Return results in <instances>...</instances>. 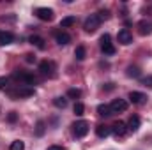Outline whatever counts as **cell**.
I'll return each instance as SVG.
<instances>
[{"label": "cell", "instance_id": "1", "mask_svg": "<svg viewBox=\"0 0 152 150\" xmlns=\"http://www.w3.org/2000/svg\"><path fill=\"white\" fill-rule=\"evenodd\" d=\"M39 71H41V74L48 76V78H55V71H57V66H55V62H51V60H42V62H39Z\"/></svg>", "mask_w": 152, "mask_h": 150}, {"label": "cell", "instance_id": "2", "mask_svg": "<svg viewBox=\"0 0 152 150\" xmlns=\"http://www.w3.org/2000/svg\"><path fill=\"white\" fill-rule=\"evenodd\" d=\"M71 127H73V134L76 138H85L88 134V122L87 120H78Z\"/></svg>", "mask_w": 152, "mask_h": 150}, {"label": "cell", "instance_id": "3", "mask_svg": "<svg viewBox=\"0 0 152 150\" xmlns=\"http://www.w3.org/2000/svg\"><path fill=\"white\" fill-rule=\"evenodd\" d=\"M99 42H101V51L104 53V55H115V46L112 44V37H110V34H103L101 39H99Z\"/></svg>", "mask_w": 152, "mask_h": 150}, {"label": "cell", "instance_id": "4", "mask_svg": "<svg viewBox=\"0 0 152 150\" xmlns=\"http://www.w3.org/2000/svg\"><path fill=\"white\" fill-rule=\"evenodd\" d=\"M99 25H101V20L97 18V14H90V16L85 20V25H83V28H85V32L92 34V32H96V30L99 28Z\"/></svg>", "mask_w": 152, "mask_h": 150}, {"label": "cell", "instance_id": "5", "mask_svg": "<svg viewBox=\"0 0 152 150\" xmlns=\"http://www.w3.org/2000/svg\"><path fill=\"white\" fill-rule=\"evenodd\" d=\"M36 16L42 21H51L53 20V9L50 7H37L36 9Z\"/></svg>", "mask_w": 152, "mask_h": 150}, {"label": "cell", "instance_id": "6", "mask_svg": "<svg viewBox=\"0 0 152 150\" xmlns=\"http://www.w3.org/2000/svg\"><path fill=\"white\" fill-rule=\"evenodd\" d=\"M14 79H21L25 85H32V87L37 83V78L30 73H14Z\"/></svg>", "mask_w": 152, "mask_h": 150}, {"label": "cell", "instance_id": "7", "mask_svg": "<svg viewBox=\"0 0 152 150\" xmlns=\"http://www.w3.org/2000/svg\"><path fill=\"white\" fill-rule=\"evenodd\" d=\"M117 39H118V42H120V44L127 46V44H131V42H133V34H131L127 28H122V30H118Z\"/></svg>", "mask_w": 152, "mask_h": 150}, {"label": "cell", "instance_id": "8", "mask_svg": "<svg viewBox=\"0 0 152 150\" xmlns=\"http://www.w3.org/2000/svg\"><path fill=\"white\" fill-rule=\"evenodd\" d=\"M138 32H140V36H151L152 34V21L151 20H142L138 23Z\"/></svg>", "mask_w": 152, "mask_h": 150}, {"label": "cell", "instance_id": "9", "mask_svg": "<svg viewBox=\"0 0 152 150\" xmlns=\"http://www.w3.org/2000/svg\"><path fill=\"white\" fill-rule=\"evenodd\" d=\"M110 108H112V113H124L127 110V101H124V99H115L113 103L110 104Z\"/></svg>", "mask_w": 152, "mask_h": 150}, {"label": "cell", "instance_id": "10", "mask_svg": "<svg viewBox=\"0 0 152 150\" xmlns=\"http://www.w3.org/2000/svg\"><path fill=\"white\" fill-rule=\"evenodd\" d=\"M129 101H131L133 104H143V103L147 101V95H145L143 92L133 90V92H129Z\"/></svg>", "mask_w": 152, "mask_h": 150}, {"label": "cell", "instance_id": "11", "mask_svg": "<svg viewBox=\"0 0 152 150\" xmlns=\"http://www.w3.org/2000/svg\"><path fill=\"white\" fill-rule=\"evenodd\" d=\"M140 124H142L140 117H138V115H133V117L129 118V122H127L126 125H127V131H129V133H136V131L140 129Z\"/></svg>", "mask_w": 152, "mask_h": 150}, {"label": "cell", "instance_id": "12", "mask_svg": "<svg viewBox=\"0 0 152 150\" xmlns=\"http://www.w3.org/2000/svg\"><path fill=\"white\" fill-rule=\"evenodd\" d=\"M55 41H57L58 46H67L71 42V36L67 32H57L55 34Z\"/></svg>", "mask_w": 152, "mask_h": 150}, {"label": "cell", "instance_id": "13", "mask_svg": "<svg viewBox=\"0 0 152 150\" xmlns=\"http://www.w3.org/2000/svg\"><path fill=\"white\" fill-rule=\"evenodd\" d=\"M112 131H113V134L117 136V138H118V136H124V134L127 133V125H126L124 122H120V120H118V122H115V124H113Z\"/></svg>", "mask_w": 152, "mask_h": 150}, {"label": "cell", "instance_id": "14", "mask_svg": "<svg viewBox=\"0 0 152 150\" xmlns=\"http://www.w3.org/2000/svg\"><path fill=\"white\" fill-rule=\"evenodd\" d=\"M14 41V36L11 32H5V30H0V46H7Z\"/></svg>", "mask_w": 152, "mask_h": 150}, {"label": "cell", "instance_id": "15", "mask_svg": "<svg viewBox=\"0 0 152 150\" xmlns=\"http://www.w3.org/2000/svg\"><path fill=\"white\" fill-rule=\"evenodd\" d=\"M110 133H112V129H110L108 125H104V124L96 125V134H97L99 138H106V136H110Z\"/></svg>", "mask_w": 152, "mask_h": 150}, {"label": "cell", "instance_id": "16", "mask_svg": "<svg viewBox=\"0 0 152 150\" xmlns=\"http://www.w3.org/2000/svg\"><path fill=\"white\" fill-rule=\"evenodd\" d=\"M97 115H99V117H110V115H113L110 104H99V106H97Z\"/></svg>", "mask_w": 152, "mask_h": 150}, {"label": "cell", "instance_id": "17", "mask_svg": "<svg viewBox=\"0 0 152 150\" xmlns=\"http://www.w3.org/2000/svg\"><path fill=\"white\" fill-rule=\"evenodd\" d=\"M28 42H30L32 46L39 48V50H44V39L39 37V36H32V37L28 39Z\"/></svg>", "mask_w": 152, "mask_h": 150}, {"label": "cell", "instance_id": "18", "mask_svg": "<svg viewBox=\"0 0 152 150\" xmlns=\"http://www.w3.org/2000/svg\"><path fill=\"white\" fill-rule=\"evenodd\" d=\"M75 23H76V16H66V18H62V21H60V28L73 27Z\"/></svg>", "mask_w": 152, "mask_h": 150}, {"label": "cell", "instance_id": "19", "mask_svg": "<svg viewBox=\"0 0 152 150\" xmlns=\"http://www.w3.org/2000/svg\"><path fill=\"white\" fill-rule=\"evenodd\" d=\"M126 74L129 76V78H140V74H142V73H140V69H138L136 66H129Z\"/></svg>", "mask_w": 152, "mask_h": 150}, {"label": "cell", "instance_id": "20", "mask_svg": "<svg viewBox=\"0 0 152 150\" xmlns=\"http://www.w3.org/2000/svg\"><path fill=\"white\" fill-rule=\"evenodd\" d=\"M85 55H87V51H85V48L83 46H78L75 50V57H76V60H85Z\"/></svg>", "mask_w": 152, "mask_h": 150}, {"label": "cell", "instance_id": "21", "mask_svg": "<svg viewBox=\"0 0 152 150\" xmlns=\"http://www.w3.org/2000/svg\"><path fill=\"white\" fill-rule=\"evenodd\" d=\"M53 104H55L57 108L64 110V108L67 106V99H66V97H55V99H53Z\"/></svg>", "mask_w": 152, "mask_h": 150}, {"label": "cell", "instance_id": "22", "mask_svg": "<svg viewBox=\"0 0 152 150\" xmlns=\"http://www.w3.org/2000/svg\"><path fill=\"white\" fill-rule=\"evenodd\" d=\"M44 131H46V124L42 120H37V124H36V136H42Z\"/></svg>", "mask_w": 152, "mask_h": 150}, {"label": "cell", "instance_id": "23", "mask_svg": "<svg viewBox=\"0 0 152 150\" xmlns=\"http://www.w3.org/2000/svg\"><path fill=\"white\" fill-rule=\"evenodd\" d=\"M67 97L69 99H80L81 97V90L80 88H69L67 90Z\"/></svg>", "mask_w": 152, "mask_h": 150}, {"label": "cell", "instance_id": "24", "mask_svg": "<svg viewBox=\"0 0 152 150\" xmlns=\"http://www.w3.org/2000/svg\"><path fill=\"white\" fill-rule=\"evenodd\" d=\"M9 150H25V143H23V141H20V140H16V141H12V143H11Z\"/></svg>", "mask_w": 152, "mask_h": 150}, {"label": "cell", "instance_id": "25", "mask_svg": "<svg viewBox=\"0 0 152 150\" xmlns=\"http://www.w3.org/2000/svg\"><path fill=\"white\" fill-rule=\"evenodd\" d=\"M97 18L103 21V20H110V11L108 9H103V11H99L97 12Z\"/></svg>", "mask_w": 152, "mask_h": 150}, {"label": "cell", "instance_id": "26", "mask_svg": "<svg viewBox=\"0 0 152 150\" xmlns=\"http://www.w3.org/2000/svg\"><path fill=\"white\" fill-rule=\"evenodd\" d=\"M83 111H85V106H83L81 103H75V113H76V115H78V117H81Z\"/></svg>", "mask_w": 152, "mask_h": 150}, {"label": "cell", "instance_id": "27", "mask_svg": "<svg viewBox=\"0 0 152 150\" xmlns=\"http://www.w3.org/2000/svg\"><path fill=\"white\" fill-rule=\"evenodd\" d=\"M7 83H9V79H7L5 76H0V90H5Z\"/></svg>", "mask_w": 152, "mask_h": 150}, {"label": "cell", "instance_id": "28", "mask_svg": "<svg viewBox=\"0 0 152 150\" xmlns=\"http://www.w3.org/2000/svg\"><path fill=\"white\" fill-rule=\"evenodd\" d=\"M7 120L9 122H16L18 120V115H16V111H11L9 115H7Z\"/></svg>", "mask_w": 152, "mask_h": 150}, {"label": "cell", "instance_id": "29", "mask_svg": "<svg viewBox=\"0 0 152 150\" xmlns=\"http://www.w3.org/2000/svg\"><path fill=\"white\" fill-rule=\"evenodd\" d=\"M25 57H27L25 60H27L28 64H32V62H36V55H32V53H28V55H25Z\"/></svg>", "mask_w": 152, "mask_h": 150}, {"label": "cell", "instance_id": "30", "mask_svg": "<svg viewBox=\"0 0 152 150\" xmlns=\"http://www.w3.org/2000/svg\"><path fill=\"white\" fill-rule=\"evenodd\" d=\"M103 88H104L106 92H110V90H113V88H115V85H113V83H106V85H104Z\"/></svg>", "mask_w": 152, "mask_h": 150}, {"label": "cell", "instance_id": "31", "mask_svg": "<svg viewBox=\"0 0 152 150\" xmlns=\"http://www.w3.org/2000/svg\"><path fill=\"white\" fill-rule=\"evenodd\" d=\"M143 85H147V87H152V76H149V78H145V79H143Z\"/></svg>", "mask_w": 152, "mask_h": 150}, {"label": "cell", "instance_id": "32", "mask_svg": "<svg viewBox=\"0 0 152 150\" xmlns=\"http://www.w3.org/2000/svg\"><path fill=\"white\" fill-rule=\"evenodd\" d=\"M48 150H64V147H60V145H51V147H48Z\"/></svg>", "mask_w": 152, "mask_h": 150}]
</instances>
